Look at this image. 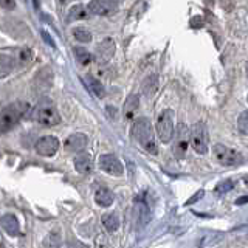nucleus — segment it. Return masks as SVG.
<instances>
[{
	"mask_svg": "<svg viewBox=\"0 0 248 248\" xmlns=\"http://www.w3.org/2000/svg\"><path fill=\"white\" fill-rule=\"evenodd\" d=\"M2 8L3 10L11 11L16 8V0H2Z\"/></svg>",
	"mask_w": 248,
	"mask_h": 248,
	"instance_id": "obj_28",
	"label": "nucleus"
},
{
	"mask_svg": "<svg viewBox=\"0 0 248 248\" xmlns=\"http://www.w3.org/2000/svg\"><path fill=\"white\" fill-rule=\"evenodd\" d=\"M213 157L222 166H236L242 161V155H240L236 149H232V147H228L225 144H220V143L213 146Z\"/></svg>",
	"mask_w": 248,
	"mask_h": 248,
	"instance_id": "obj_5",
	"label": "nucleus"
},
{
	"mask_svg": "<svg viewBox=\"0 0 248 248\" xmlns=\"http://www.w3.org/2000/svg\"><path fill=\"white\" fill-rule=\"evenodd\" d=\"M237 129L240 134L248 135V112H242L237 118Z\"/></svg>",
	"mask_w": 248,
	"mask_h": 248,
	"instance_id": "obj_24",
	"label": "nucleus"
},
{
	"mask_svg": "<svg viewBox=\"0 0 248 248\" xmlns=\"http://www.w3.org/2000/svg\"><path fill=\"white\" fill-rule=\"evenodd\" d=\"M14 59L11 56H6V54H2V78H6L8 73H11V70L14 67Z\"/></svg>",
	"mask_w": 248,
	"mask_h": 248,
	"instance_id": "obj_23",
	"label": "nucleus"
},
{
	"mask_svg": "<svg viewBox=\"0 0 248 248\" xmlns=\"http://www.w3.org/2000/svg\"><path fill=\"white\" fill-rule=\"evenodd\" d=\"M203 196H205V191H203V189H200L199 192L194 194L192 197H189L188 200H186V202H185V205H186V206H189V205H192V203H196V202H199Z\"/></svg>",
	"mask_w": 248,
	"mask_h": 248,
	"instance_id": "obj_27",
	"label": "nucleus"
},
{
	"mask_svg": "<svg viewBox=\"0 0 248 248\" xmlns=\"http://www.w3.org/2000/svg\"><path fill=\"white\" fill-rule=\"evenodd\" d=\"M95 202L103 208H108L112 206V203L115 202V196L110 189L107 188H99L96 192H95Z\"/></svg>",
	"mask_w": 248,
	"mask_h": 248,
	"instance_id": "obj_16",
	"label": "nucleus"
},
{
	"mask_svg": "<svg viewBox=\"0 0 248 248\" xmlns=\"http://www.w3.org/2000/svg\"><path fill=\"white\" fill-rule=\"evenodd\" d=\"M244 182H245V185H247V186H248V175H247V177H245V178H244Z\"/></svg>",
	"mask_w": 248,
	"mask_h": 248,
	"instance_id": "obj_32",
	"label": "nucleus"
},
{
	"mask_svg": "<svg viewBox=\"0 0 248 248\" xmlns=\"http://www.w3.org/2000/svg\"><path fill=\"white\" fill-rule=\"evenodd\" d=\"M87 8L92 14L96 16H113L118 11V5L113 0H90Z\"/></svg>",
	"mask_w": 248,
	"mask_h": 248,
	"instance_id": "obj_10",
	"label": "nucleus"
},
{
	"mask_svg": "<svg viewBox=\"0 0 248 248\" xmlns=\"http://www.w3.org/2000/svg\"><path fill=\"white\" fill-rule=\"evenodd\" d=\"M247 101H248V98H247Z\"/></svg>",
	"mask_w": 248,
	"mask_h": 248,
	"instance_id": "obj_34",
	"label": "nucleus"
},
{
	"mask_svg": "<svg viewBox=\"0 0 248 248\" xmlns=\"http://www.w3.org/2000/svg\"><path fill=\"white\" fill-rule=\"evenodd\" d=\"M59 140L54 135H44L36 141V152L41 157H53L59 151Z\"/></svg>",
	"mask_w": 248,
	"mask_h": 248,
	"instance_id": "obj_9",
	"label": "nucleus"
},
{
	"mask_svg": "<svg viewBox=\"0 0 248 248\" xmlns=\"http://www.w3.org/2000/svg\"><path fill=\"white\" fill-rule=\"evenodd\" d=\"M132 137L146 152L152 155L158 154V146L154 135L152 124L147 118H137L134 121V124H132Z\"/></svg>",
	"mask_w": 248,
	"mask_h": 248,
	"instance_id": "obj_1",
	"label": "nucleus"
},
{
	"mask_svg": "<svg viewBox=\"0 0 248 248\" xmlns=\"http://www.w3.org/2000/svg\"><path fill=\"white\" fill-rule=\"evenodd\" d=\"M73 163H75V169L82 175H89L93 170V158H92V155L85 151L78 152Z\"/></svg>",
	"mask_w": 248,
	"mask_h": 248,
	"instance_id": "obj_11",
	"label": "nucleus"
},
{
	"mask_svg": "<svg viewBox=\"0 0 248 248\" xmlns=\"http://www.w3.org/2000/svg\"><path fill=\"white\" fill-rule=\"evenodd\" d=\"M115 51H116V44L112 37H106L103 41L99 42L98 48H96V54L101 62H108L113 56H115Z\"/></svg>",
	"mask_w": 248,
	"mask_h": 248,
	"instance_id": "obj_12",
	"label": "nucleus"
},
{
	"mask_svg": "<svg viewBox=\"0 0 248 248\" xmlns=\"http://www.w3.org/2000/svg\"><path fill=\"white\" fill-rule=\"evenodd\" d=\"M89 8H85L84 5H73L68 10V20H84L89 17Z\"/></svg>",
	"mask_w": 248,
	"mask_h": 248,
	"instance_id": "obj_19",
	"label": "nucleus"
},
{
	"mask_svg": "<svg viewBox=\"0 0 248 248\" xmlns=\"http://www.w3.org/2000/svg\"><path fill=\"white\" fill-rule=\"evenodd\" d=\"M99 168L104 170L106 174H110L113 177H121L124 174V166L120 161V158L113 154H103L99 157Z\"/></svg>",
	"mask_w": 248,
	"mask_h": 248,
	"instance_id": "obj_8",
	"label": "nucleus"
},
{
	"mask_svg": "<svg viewBox=\"0 0 248 248\" xmlns=\"http://www.w3.org/2000/svg\"><path fill=\"white\" fill-rule=\"evenodd\" d=\"M191 146L199 155L208 152V132L203 123H196L191 130Z\"/></svg>",
	"mask_w": 248,
	"mask_h": 248,
	"instance_id": "obj_6",
	"label": "nucleus"
},
{
	"mask_svg": "<svg viewBox=\"0 0 248 248\" xmlns=\"http://www.w3.org/2000/svg\"><path fill=\"white\" fill-rule=\"evenodd\" d=\"M101 223L108 232H115L120 228V219L115 213H106L101 217Z\"/></svg>",
	"mask_w": 248,
	"mask_h": 248,
	"instance_id": "obj_18",
	"label": "nucleus"
},
{
	"mask_svg": "<svg viewBox=\"0 0 248 248\" xmlns=\"http://www.w3.org/2000/svg\"><path fill=\"white\" fill-rule=\"evenodd\" d=\"M196 25H203V19H202V17H194V19L191 20V27L197 28Z\"/></svg>",
	"mask_w": 248,
	"mask_h": 248,
	"instance_id": "obj_29",
	"label": "nucleus"
},
{
	"mask_svg": "<svg viewBox=\"0 0 248 248\" xmlns=\"http://www.w3.org/2000/svg\"><path fill=\"white\" fill-rule=\"evenodd\" d=\"M27 110L28 104L23 101H14V103L5 106L2 108V113H0V126H2L3 134L13 129L22 120V116L27 113Z\"/></svg>",
	"mask_w": 248,
	"mask_h": 248,
	"instance_id": "obj_3",
	"label": "nucleus"
},
{
	"mask_svg": "<svg viewBox=\"0 0 248 248\" xmlns=\"http://www.w3.org/2000/svg\"><path fill=\"white\" fill-rule=\"evenodd\" d=\"M244 203H248V196H245V197H239V199L236 200V205H244Z\"/></svg>",
	"mask_w": 248,
	"mask_h": 248,
	"instance_id": "obj_31",
	"label": "nucleus"
},
{
	"mask_svg": "<svg viewBox=\"0 0 248 248\" xmlns=\"http://www.w3.org/2000/svg\"><path fill=\"white\" fill-rule=\"evenodd\" d=\"M232 188H234V182L232 180H223V182H220L219 185L216 186V192H228V191H231Z\"/></svg>",
	"mask_w": 248,
	"mask_h": 248,
	"instance_id": "obj_25",
	"label": "nucleus"
},
{
	"mask_svg": "<svg viewBox=\"0 0 248 248\" xmlns=\"http://www.w3.org/2000/svg\"><path fill=\"white\" fill-rule=\"evenodd\" d=\"M140 107V95L138 93H130V95L126 98L124 101V106H123V115L126 120H132L135 116L137 110Z\"/></svg>",
	"mask_w": 248,
	"mask_h": 248,
	"instance_id": "obj_14",
	"label": "nucleus"
},
{
	"mask_svg": "<svg viewBox=\"0 0 248 248\" xmlns=\"http://www.w3.org/2000/svg\"><path fill=\"white\" fill-rule=\"evenodd\" d=\"M85 82H87L89 89L95 93L98 98H104L106 90H104L103 84H101V81L98 79V78H93L92 75H89V76H85Z\"/></svg>",
	"mask_w": 248,
	"mask_h": 248,
	"instance_id": "obj_20",
	"label": "nucleus"
},
{
	"mask_svg": "<svg viewBox=\"0 0 248 248\" xmlns=\"http://www.w3.org/2000/svg\"><path fill=\"white\" fill-rule=\"evenodd\" d=\"M157 135L163 144H168L175 135V126H174V112L170 108L161 110L157 116Z\"/></svg>",
	"mask_w": 248,
	"mask_h": 248,
	"instance_id": "obj_4",
	"label": "nucleus"
},
{
	"mask_svg": "<svg viewBox=\"0 0 248 248\" xmlns=\"http://www.w3.org/2000/svg\"><path fill=\"white\" fill-rule=\"evenodd\" d=\"M158 90V76L157 75H151V76H147L143 85H141V92H143V95L147 96V98H151L155 95V92Z\"/></svg>",
	"mask_w": 248,
	"mask_h": 248,
	"instance_id": "obj_17",
	"label": "nucleus"
},
{
	"mask_svg": "<svg viewBox=\"0 0 248 248\" xmlns=\"http://www.w3.org/2000/svg\"><path fill=\"white\" fill-rule=\"evenodd\" d=\"M33 118L36 123H39L44 127H53L61 123V115L58 112V107L50 98H44L36 104Z\"/></svg>",
	"mask_w": 248,
	"mask_h": 248,
	"instance_id": "obj_2",
	"label": "nucleus"
},
{
	"mask_svg": "<svg viewBox=\"0 0 248 248\" xmlns=\"http://www.w3.org/2000/svg\"><path fill=\"white\" fill-rule=\"evenodd\" d=\"M42 36H44V39H45V42H46V44H50V45L53 46V48H54V44H53V41H51V37H50L48 34H46L45 31H42Z\"/></svg>",
	"mask_w": 248,
	"mask_h": 248,
	"instance_id": "obj_30",
	"label": "nucleus"
},
{
	"mask_svg": "<svg viewBox=\"0 0 248 248\" xmlns=\"http://www.w3.org/2000/svg\"><path fill=\"white\" fill-rule=\"evenodd\" d=\"M247 75H248V62H247Z\"/></svg>",
	"mask_w": 248,
	"mask_h": 248,
	"instance_id": "obj_33",
	"label": "nucleus"
},
{
	"mask_svg": "<svg viewBox=\"0 0 248 248\" xmlns=\"http://www.w3.org/2000/svg\"><path fill=\"white\" fill-rule=\"evenodd\" d=\"M31 56H33V54H31L30 48H22L19 51V62H20V64H27V62L31 59Z\"/></svg>",
	"mask_w": 248,
	"mask_h": 248,
	"instance_id": "obj_26",
	"label": "nucleus"
},
{
	"mask_svg": "<svg viewBox=\"0 0 248 248\" xmlns=\"http://www.w3.org/2000/svg\"><path fill=\"white\" fill-rule=\"evenodd\" d=\"M73 53H75V58L78 61V64L89 65L92 62V54L85 48H82V46H73Z\"/></svg>",
	"mask_w": 248,
	"mask_h": 248,
	"instance_id": "obj_21",
	"label": "nucleus"
},
{
	"mask_svg": "<svg viewBox=\"0 0 248 248\" xmlns=\"http://www.w3.org/2000/svg\"><path fill=\"white\" fill-rule=\"evenodd\" d=\"M87 135L84 134H73L65 140V149L70 152H81L87 146Z\"/></svg>",
	"mask_w": 248,
	"mask_h": 248,
	"instance_id": "obj_13",
	"label": "nucleus"
},
{
	"mask_svg": "<svg viewBox=\"0 0 248 248\" xmlns=\"http://www.w3.org/2000/svg\"><path fill=\"white\" fill-rule=\"evenodd\" d=\"M73 37L76 39V41L87 44V42L92 41V33L89 30L82 28V27H76V28H73Z\"/></svg>",
	"mask_w": 248,
	"mask_h": 248,
	"instance_id": "obj_22",
	"label": "nucleus"
},
{
	"mask_svg": "<svg viewBox=\"0 0 248 248\" xmlns=\"http://www.w3.org/2000/svg\"><path fill=\"white\" fill-rule=\"evenodd\" d=\"M2 228L6 234L10 236H19L20 234V225L17 217L14 214H3L2 216Z\"/></svg>",
	"mask_w": 248,
	"mask_h": 248,
	"instance_id": "obj_15",
	"label": "nucleus"
},
{
	"mask_svg": "<svg viewBox=\"0 0 248 248\" xmlns=\"http://www.w3.org/2000/svg\"><path fill=\"white\" fill-rule=\"evenodd\" d=\"M191 143V130L188 129L186 124H178L177 132H175V138H174V154L177 158H183L186 151H188V146Z\"/></svg>",
	"mask_w": 248,
	"mask_h": 248,
	"instance_id": "obj_7",
	"label": "nucleus"
}]
</instances>
